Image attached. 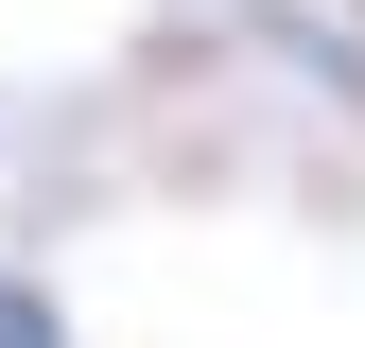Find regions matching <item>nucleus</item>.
<instances>
[{
	"label": "nucleus",
	"mask_w": 365,
	"mask_h": 348,
	"mask_svg": "<svg viewBox=\"0 0 365 348\" xmlns=\"http://www.w3.org/2000/svg\"><path fill=\"white\" fill-rule=\"evenodd\" d=\"M0 348H70V331H53V296H35V279H0Z\"/></svg>",
	"instance_id": "f257e3e1"
}]
</instances>
